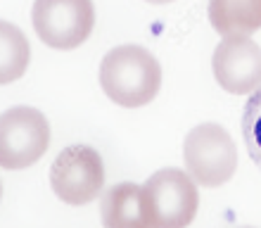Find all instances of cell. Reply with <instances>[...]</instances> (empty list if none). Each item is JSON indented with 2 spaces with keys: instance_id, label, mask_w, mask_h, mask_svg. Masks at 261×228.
Instances as JSON below:
<instances>
[{
  "instance_id": "cell-1",
  "label": "cell",
  "mask_w": 261,
  "mask_h": 228,
  "mask_svg": "<svg viewBox=\"0 0 261 228\" xmlns=\"http://www.w3.org/2000/svg\"><path fill=\"white\" fill-rule=\"evenodd\" d=\"M100 86L119 107H143L162 88V64L143 45H117L102 57Z\"/></svg>"
},
{
  "instance_id": "cell-2",
  "label": "cell",
  "mask_w": 261,
  "mask_h": 228,
  "mask_svg": "<svg viewBox=\"0 0 261 228\" xmlns=\"http://www.w3.org/2000/svg\"><path fill=\"white\" fill-rule=\"evenodd\" d=\"M140 195L152 228H188L197 216V183L176 166L154 171L140 186Z\"/></svg>"
},
{
  "instance_id": "cell-3",
  "label": "cell",
  "mask_w": 261,
  "mask_h": 228,
  "mask_svg": "<svg viewBox=\"0 0 261 228\" xmlns=\"http://www.w3.org/2000/svg\"><path fill=\"white\" fill-rule=\"evenodd\" d=\"M183 159L197 186L219 188L238 169V147L223 126L199 124L183 140Z\"/></svg>"
},
{
  "instance_id": "cell-4",
  "label": "cell",
  "mask_w": 261,
  "mask_h": 228,
  "mask_svg": "<svg viewBox=\"0 0 261 228\" xmlns=\"http://www.w3.org/2000/svg\"><path fill=\"white\" fill-rule=\"evenodd\" d=\"M36 36L48 48L74 50L95 27L93 0H36L31 10Z\"/></svg>"
},
{
  "instance_id": "cell-5",
  "label": "cell",
  "mask_w": 261,
  "mask_h": 228,
  "mask_svg": "<svg viewBox=\"0 0 261 228\" xmlns=\"http://www.w3.org/2000/svg\"><path fill=\"white\" fill-rule=\"evenodd\" d=\"M50 145V124L34 107H10L0 114V166L27 169L45 155Z\"/></svg>"
},
{
  "instance_id": "cell-6",
  "label": "cell",
  "mask_w": 261,
  "mask_h": 228,
  "mask_svg": "<svg viewBox=\"0 0 261 228\" xmlns=\"http://www.w3.org/2000/svg\"><path fill=\"white\" fill-rule=\"evenodd\" d=\"M50 186L60 200L74 207L97 200L105 188L102 157L88 145L64 147L50 166Z\"/></svg>"
},
{
  "instance_id": "cell-7",
  "label": "cell",
  "mask_w": 261,
  "mask_h": 228,
  "mask_svg": "<svg viewBox=\"0 0 261 228\" xmlns=\"http://www.w3.org/2000/svg\"><path fill=\"white\" fill-rule=\"evenodd\" d=\"M214 79L233 95H252L261 86V48L249 36H223L212 57Z\"/></svg>"
},
{
  "instance_id": "cell-8",
  "label": "cell",
  "mask_w": 261,
  "mask_h": 228,
  "mask_svg": "<svg viewBox=\"0 0 261 228\" xmlns=\"http://www.w3.org/2000/svg\"><path fill=\"white\" fill-rule=\"evenodd\" d=\"M100 216L105 228H152L143 207L140 186L128 181L105 190L100 200Z\"/></svg>"
},
{
  "instance_id": "cell-9",
  "label": "cell",
  "mask_w": 261,
  "mask_h": 228,
  "mask_svg": "<svg viewBox=\"0 0 261 228\" xmlns=\"http://www.w3.org/2000/svg\"><path fill=\"white\" fill-rule=\"evenodd\" d=\"M209 21L221 36H252L261 29V0H209Z\"/></svg>"
},
{
  "instance_id": "cell-10",
  "label": "cell",
  "mask_w": 261,
  "mask_h": 228,
  "mask_svg": "<svg viewBox=\"0 0 261 228\" xmlns=\"http://www.w3.org/2000/svg\"><path fill=\"white\" fill-rule=\"evenodd\" d=\"M31 60V45L19 27L0 19V86L24 76Z\"/></svg>"
},
{
  "instance_id": "cell-11",
  "label": "cell",
  "mask_w": 261,
  "mask_h": 228,
  "mask_svg": "<svg viewBox=\"0 0 261 228\" xmlns=\"http://www.w3.org/2000/svg\"><path fill=\"white\" fill-rule=\"evenodd\" d=\"M242 138L252 162L261 169V86L247 97L242 110Z\"/></svg>"
},
{
  "instance_id": "cell-12",
  "label": "cell",
  "mask_w": 261,
  "mask_h": 228,
  "mask_svg": "<svg viewBox=\"0 0 261 228\" xmlns=\"http://www.w3.org/2000/svg\"><path fill=\"white\" fill-rule=\"evenodd\" d=\"M145 3H152V5H166V3H173V0H145Z\"/></svg>"
},
{
  "instance_id": "cell-13",
  "label": "cell",
  "mask_w": 261,
  "mask_h": 228,
  "mask_svg": "<svg viewBox=\"0 0 261 228\" xmlns=\"http://www.w3.org/2000/svg\"><path fill=\"white\" fill-rule=\"evenodd\" d=\"M242 228H254V226H242Z\"/></svg>"
},
{
  "instance_id": "cell-14",
  "label": "cell",
  "mask_w": 261,
  "mask_h": 228,
  "mask_svg": "<svg viewBox=\"0 0 261 228\" xmlns=\"http://www.w3.org/2000/svg\"><path fill=\"white\" fill-rule=\"evenodd\" d=\"M0 195H3V188H0Z\"/></svg>"
}]
</instances>
